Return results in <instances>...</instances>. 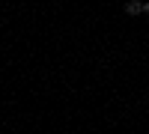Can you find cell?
I'll return each mask as SVG.
<instances>
[{"instance_id": "obj_1", "label": "cell", "mask_w": 149, "mask_h": 134, "mask_svg": "<svg viewBox=\"0 0 149 134\" xmlns=\"http://www.w3.org/2000/svg\"><path fill=\"white\" fill-rule=\"evenodd\" d=\"M125 15H143V0H128L125 3Z\"/></svg>"}]
</instances>
